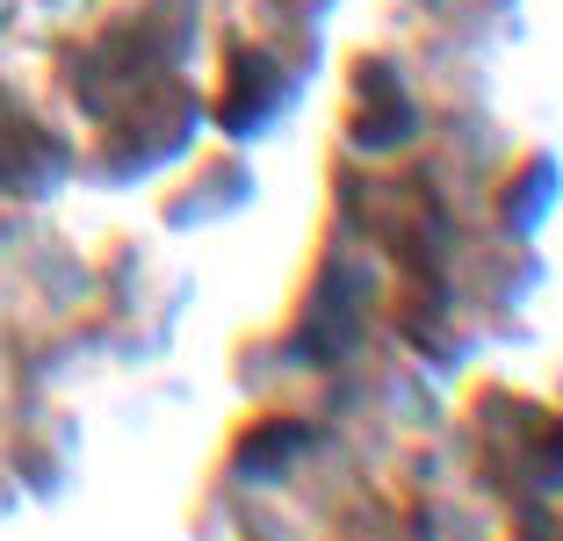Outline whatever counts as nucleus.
I'll use <instances>...</instances> for the list:
<instances>
[{
	"mask_svg": "<svg viewBox=\"0 0 563 541\" xmlns=\"http://www.w3.org/2000/svg\"><path fill=\"white\" fill-rule=\"evenodd\" d=\"M282 101V80L261 51H239L232 58V95H224V131H253L267 109Z\"/></svg>",
	"mask_w": 563,
	"mask_h": 541,
	"instance_id": "f257e3e1",
	"label": "nucleus"
},
{
	"mask_svg": "<svg viewBox=\"0 0 563 541\" xmlns=\"http://www.w3.org/2000/svg\"><path fill=\"white\" fill-rule=\"evenodd\" d=\"M362 95H368V109H362V145H398L405 131H412V109H405V95L390 87V73L383 66H368V80H362Z\"/></svg>",
	"mask_w": 563,
	"mask_h": 541,
	"instance_id": "f03ea898",
	"label": "nucleus"
},
{
	"mask_svg": "<svg viewBox=\"0 0 563 541\" xmlns=\"http://www.w3.org/2000/svg\"><path fill=\"white\" fill-rule=\"evenodd\" d=\"M297 448H303V427H289V419H267V427L253 433L246 448H239V462H246V470H267V462L297 455Z\"/></svg>",
	"mask_w": 563,
	"mask_h": 541,
	"instance_id": "7ed1b4c3",
	"label": "nucleus"
}]
</instances>
